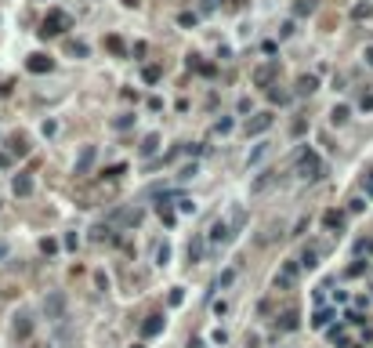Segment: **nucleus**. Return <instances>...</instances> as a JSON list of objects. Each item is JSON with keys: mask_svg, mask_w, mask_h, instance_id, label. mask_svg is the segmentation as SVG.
<instances>
[{"mask_svg": "<svg viewBox=\"0 0 373 348\" xmlns=\"http://www.w3.org/2000/svg\"><path fill=\"white\" fill-rule=\"evenodd\" d=\"M25 69H29V73H51L54 69V58H51V54H44V51H36V54L25 58Z\"/></svg>", "mask_w": 373, "mask_h": 348, "instance_id": "6", "label": "nucleus"}, {"mask_svg": "<svg viewBox=\"0 0 373 348\" xmlns=\"http://www.w3.org/2000/svg\"><path fill=\"white\" fill-rule=\"evenodd\" d=\"M124 4H127V7H138V4H142V0H124Z\"/></svg>", "mask_w": 373, "mask_h": 348, "instance_id": "48", "label": "nucleus"}, {"mask_svg": "<svg viewBox=\"0 0 373 348\" xmlns=\"http://www.w3.org/2000/svg\"><path fill=\"white\" fill-rule=\"evenodd\" d=\"M362 269H366V265H362V261H355V265H348V276H362Z\"/></svg>", "mask_w": 373, "mask_h": 348, "instance_id": "42", "label": "nucleus"}, {"mask_svg": "<svg viewBox=\"0 0 373 348\" xmlns=\"http://www.w3.org/2000/svg\"><path fill=\"white\" fill-rule=\"evenodd\" d=\"M62 243H65V250H76V247H80V236H76V232H65Z\"/></svg>", "mask_w": 373, "mask_h": 348, "instance_id": "33", "label": "nucleus"}, {"mask_svg": "<svg viewBox=\"0 0 373 348\" xmlns=\"http://www.w3.org/2000/svg\"><path fill=\"white\" fill-rule=\"evenodd\" d=\"M232 279H236V269H225V272H221V279H218V287H228Z\"/></svg>", "mask_w": 373, "mask_h": 348, "instance_id": "34", "label": "nucleus"}, {"mask_svg": "<svg viewBox=\"0 0 373 348\" xmlns=\"http://www.w3.org/2000/svg\"><path fill=\"white\" fill-rule=\"evenodd\" d=\"M156 149H160V134H145V142H142V156L149 160V156H156Z\"/></svg>", "mask_w": 373, "mask_h": 348, "instance_id": "16", "label": "nucleus"}, {"mask_svg": "<svg viewBox=\"0 0 373 348\" xmlns=\"http://www.w3.org/2000/svg\"><path fill=\"white\" fill-rule=\"evenodd\" d=\"M218 134H225V131H232V120H218V127H214Z\"/></svg>", "mask_w": 373, "mask_h": 348, "instance_id": "43", "label": "nucleus"}, {"mask_svg": "<svg viewBox=\"0 0 373 348\" xmlns=\"http://www.w3.org/2000/svg\"><path fill=\"white\" fill-rule=\"evenodd\" d=\"M297 261H301V269H315L319 265V247H304V254Z\"/></svg>", "mask_w": 373, "mask_h": 348, "instance_id": "15", "label": "nucleus"}, {"mask_svg": "<svg viewBox=\"0 0 373 348\" xmlns=\"http://www.w3.org/2000/svg\"><path fill=\"white\" fill-rule=\"evenodd\" d=\"M297 272H301V261H286V265H283V272L275 276L272 287H275V290H286V287H290V283L297 279Z\"/></svg>", "mask_w": 373, "mask_h": 348, "instance_id": "5", "label": "nucleus"}, {"mask_svg": "<svg viewBox=\"0 0 373 348\" xmlns=\"http://www.w3.org/2000/svg\"><path fill=\"white\" fill-rule=\"evenodd\" d=\"M160 76H163V69H160V66H145V69H142V80H145V84H156Z\"/></svg>", "mask_w": 373, "mask_h": 348, "instance_id": "22", "label": "nucleus"}, {"mask_svg": "<svg viewBox=\"0 0 373 348\" xmlns=\"http://www.w3.org/2000/svg\"><path fill=\"white\" fill-rule=\"evenodd\" d=\"M65 312V298L62 294H48V301H44V316L54 319V316H62Z\"/></svg>", "mask_w": 373, "mask_h": 348, "instance_id": "8", "label": "nucleus"}, {"mask_svg": "<svg viewBox=\"0 0 373 348\" xmlns=\"http://www.w3.org/2000/svg\"><path fill=\"white\" fill-rule=\"evenodd\" d=\"M370 11H373L370 4H359V7H355V11H351V15H355V18H370Z\"/></svg>", "mask_w": 373, "mask_h": 348, "instance_id": "37", "label": "nucleus"}, {"mask_svg": "<svg viewBox=\"0 0 373 348\" xmlns=\"http://www.w3.org/2000/svg\"><path fill=\"white\" fill-rule=\"evenodd\" d=\"M366 62H370V66H373V48H366Z\"/></svg>", "mask_w": 373, "mask_h": 348, "instance_id": "47", "label": "nucleus"}, {"mask_svg": "<svg viewBox=\"0 0 373 348\" xmlns=\"http://www.w3.org/2000/svg\"><path fill=\"white\" fill-rule=\"evenodd\" d=\"M174 203L181 207V214H196V199H189V196H178Z\"/></svg>", "mask_w": 373, "mask_h": 348, "instance_id": "27", "label": "nucleus"}, {"mask_svg": "<svg viewBox=\"0 0 373 348\" xmlns=\"http://www.w3.org/2000/svg\"><path fill=\"white\" fill-rule=\"evenodd\" d=\"M163 326H167V319L156 312V316H149L145 323H142V337H160L163 334Z\"/></svg>", "mask_w": 373, "mask_h": 348, "instance_id": "7", "label": "nucleus"}, {"mask_svg": "<svg viewBox=\"0 0 373 348\" xmlns=\"http://www.w3.org/2000/svg\"><path fill=\"white\" fill-rule=\"evenodd\" d=\"M330 323H333V308H315V316H312L315 330H323V326H330Z\"/></svg>", "mask_w": 373, "mask_h": 348, "instance_id": "12", "label": "nucleus"}, {"mask_svg": "<svg viewBox=\"0 0 373 348\" xmlns=\"http://www.w3.org/2000/svg\"><path fill=\"white\" fill-rule=\"evenodd\" d=\"M315 87H319V76H301L297 80V95H312Z\"/></svg>", "mask_w": 373, "mask_h": 348, "instance_id": "18", "label": "nucleus"}, {"mask_svg": "<svg viewBox=\"0 0 373 348\" xmlns=\"http://www.w3.org/2000/svg\"><path fill=\"white\" fill-rule=\"evenodd\" d=\"M178 178H196V163H189V167L178 171Z\"/></svg>", "mask_w": 373, "mask_h": 348, "instance_id": "40", "label": "nucleus"}, {"mask_svg": "<svg viewBox=\"0 0 373 348\" xmlns=\"http://www.w3.org/2000/svg\"><path fill=\"white\" fill-rule=\"evenodd\" d=\"M40 250L48 254V258H51V254H58V240H51V236H44V240H40Z\"/></svg>", "mask_w": 373, "mask_h": 348, "instance_id": "26", "label": "nucleus"}, {"mask_svg": "<svg viewBox=\"0 0 373 348\" xmlns=\"http://www.w3.org/2000/svg\"><path fill=\"white\" fill-rule=\"evenodd\" d=\"M181 301H185V290H181V287H174L171 294H167V305H174V308H178Z\"/></svg>", "mask_w": 373, "mask_h": 348, "instance_id": "31", "label": "nucleus"}, {"mask_svg": "<svg viewBox=\"0 0 373 348\" xmlns=\"http://www.w3.org/2000/svg\"><path fill=\"white\" fill-rule=\"evenodd\" d=\"M65 51H69L73 58H87V54H91V48L83 40H65Z\"/></svg>", "mask_w": 373, "mask_h": 348, "instance_id": "17", "label": "nucleus"}, {"mask_svg": "<svg viewBox=\"0 0 373 348\" xmlns=\"http://www.w3.org/2000/svg\"><path fill=\"white\" fill-rule=\"evenodd\" d=\"M272 76H275V66H268V69H257V76H254V80H257L261 87H265V84H268Z\"/></svg>", "mask_w": 373, "mask_h": 348, "instance_id": "29", "label": "nucleus"}, {"mask_svg": "<svg viewBox=\"0 0 373 348\" xmlns=\"http://www.w3.org/2000/svg\"><path fill=\"white\" fill-rule=\"evenodd\" d=\"M0 312H4V290H0Z\"/></svg>", "mask_w": 373, "mask_h": 348, "instance_id": "49", "label": "nucleus"}, {"mask_svg": "<svg viewBox=\"0 0 373 348\" xmlns=\"http://www.w3.org/2000/svg\"><path fill=\"white\" fill-rule=\"evenodd\" d=\"M272 127V113H257L254 120L247 124V134H261V131H268Z\"/></svg>", "mask_w": 373, "mask_h": 348, "instance_id": "10", "label": "nucleus"}, {"mask_svg": "<svg viewBox=\"0 0 373 348\" xmlns=\"http://www.w3.org/2000/svg\"><path fill=\"white\" fill-rule=\"evenodd\" d=\"M40 131H44V134H48V138H51V134L58 131V124H54V120H44V127H40Z\"/></svg>", "mask_w": 373, "mask_h": 348, "instance_id": "38", "label": "nucleus"}, {"mask_svg": "<svg viewBox=\"0 0 373 348\" xmlns=\"http://www.w3.org/2000/svg\"><path fill=\"white\" fill-rule=\"evenodd\" d=\"M7 163H11V156H7V152H0V167H7Z\"/></svg>", "mask_w": 373, "mask_h": 348, "instance_id": "45", "label": "nucleus"}, {"mask_svg": "<svg viewBox=\"0 0 373 348\" xmlns=\"http://www.w3.org/2000/svg\"><path fill=\"white\" fill-rule=\"evenodd\" d=\"M142 218H145L142 207H127V210H120V214H116V225H120V232H124V228H138V225H142Z\"/></svg>", "mask_w": 373, "mask_h": 348, "instance_id": "4", "label": "nucleus"}, {"mask_svg": "<svg viewBox=\"0 0 373 348\" xmlns=\"http://www.w3.org/2000/svg\"><path fill=\"white\" fill-rule=\"evenodd\" d=\"M105 48L113 51V54H120V58H124V51H127V48H124V40H120V36H105Z\"/></svg>", "mask_w": 373, "mask_h": 348, "instance_id": "23", "label": "nucleus"}, {"mask_svg": "<svg viewBox=\"0 0 373 348\" xmlns=\"http://www.w3.org/2000/svg\"><path fill=\"white\" fill-rule=\"evenodd\" d=\"M207 240L221 247V243H228V240H232V228H228L225 222H218V225H210V232H207Z\"/></svg>", "mask_w": 373, "mask_h": 348, "instance_id": "9", "label": "nucleus"}, {"mask_svg": "<svg viewBox=\"0 0 373 348\" xmlns=\"http://www.w3.org/2000/svg\"><path fill=\"white\" fill-rule=\"evenodd\" d=\"M124 174H127V163H113V167L105 171V178L113 181V178H124Z\"/></svg>", "mask_w": 373, "mask_h": 348, "instance_id": "30", "label": "nucleus"}, {"mask_svg": "<svg viewBox=\"0 0 373 348\" xmlns=\"http://www.w3.org/2000/svg\"><path fill=\"white\" fill-rule=\"evenodd\" d=\"M73 25V18L65 15V11H51L48 18H44V25H40V36H54V33H62V29H69Z\"/></svg>", "mask_w": 373, "mask_h": 348, "instance_id": "2", "label": "nucleus"}, {"mask_svg": "<svg viewBox=\"0 0 373 348\" xmlns=\"http://www.w3.org/2000/svg\"><path fill=\"white\" fill-rule=\"evenodd\" d=\"M323 225L333 228V232H341V228H344V214H341V210H326V214H323Z\"/></svg>", "mask_w": 373, "mask_h": 348, "instance_id": "13", "label": "nucleus"}, {"mask_svg": "<svg viewBox=\"0 0 373 348\" xmlns=\"http://www.w3.org/2000/svg\"><path fill=\"white\" fill-rule=\"evenodd\" d=\"M11 192H15V196H29V192H33V178H29V174H15Z\"/></svg>", "mask_w": 373, "mask_h": 348, "instance_id": "11", "label": "nucleus"}, {"mask_svg": "<svg viewBox=\"0 0 373 348\" xmlns=\"http://www.w3.org/2000/svg\"><path fill=\"white\" fill-rule=\"evenodd\" d=\"M130 348H145V345H142V341H138V345H130Z\"/></svg>", "mask_w": 373, "mask_h": 348, "instance_id": "50", "label": "nucleus"}, {"mask_svg": "<svg viewBox=\"0 0 373 348\" xmlns=\"http://www.w3.org/2000/svg\"><path fill=\"white\" fill-rule=\"evenodd\" d=\"M11 337H15V341L33 337V316H29V312H18V316L11 319Z\"/></svg>", "mask_w": 373, "mask_h": 348, "instance_id": "3", "label": "nucleus"}, {"mask_svg": "<svg viewBox=\"0 0 373 348\" xmlns=\"http://www.w3.org/2000/svg\"><path fill=\"white\" fill-rule=\"evenodd\" d=\"M95 283H98V290H109V279H105V272H95Z\"/></svg>", "mask_w": 373, "mask_h": 348, "instance_id": "39", "label": "nucleus"}, {"mask_svg": "<svg viewBox=\"0 0 373 348\" xmlns=\"http://www.w3.org/2000/svg\"><path fill=\"white\" fill-rule=\"evenodd\" d=\"M7 258V243H0V261H4Z\"/></svg>", "mask_w": 373, "mask_h": 348, "instance_id": "46", "label": "nucleus"}, {"mask_svg": "<svg viewBox=\"0 0 373 348\" xmlns=\"http://www.w3.org/2000/svg\"><path fill=\"white\" fill-rule=\"evenodd\" d=\"M130 124H134V116H130V113H124V116H116V120H113L116 131H130Z\"/></svg>", "mask_w": 373, "mask_h": 348, "instance_id": "28", "label": "nucleus"}, {"mask_svg": "<svg viewBox=\"0 0 373 348\" xmlns=\"http://www.w3.org/2000/svg\"><path fill=\"white\" fill-rule=\"evenodd\" d=\"M91 240H95V243H105L109 232H105V228H91Z\"/></svg>", "mask_w": 373, "mask_h": 348, "instance_id": "35", "label": "nucleus"}, {"mask_svg": "<svg viewBox=\"0 0 373 348\" xmlns=\"http://www.w3.org/2000/svg\"><path fill=\"white\" fill-rule=\"evenodd\" d=\"M178 25H185V29H192V25H196V15H192V11H181V15H178Z\"/></svg>", "mask_w": 373, "mask_h": 348, "instance_id": "32", "label": "nucleus"}, {"mask_svg": "<svg viewBox=\"0 0 373 348\" xmlns=\"http://www.w3.org/2000/svg\"><path fill=\"white\" fill-rule=\"evenodd\" d=\"M297 326V312H283V319H279V330H294Z\"/></svg>", "mask_w": 373, "mask_h": 348, "instance_id": "25", "label": "nucleus"}, {"mask_svg": "<svg viewBox=\"0 0 373 348\" xmlns=\"http://www.w3.org/2000/svg\"><path fill=\"white\" fill-rule=\"evenodd\" d=\"M261 156H265V145H257V149H254V152H250V160H247V167H254V163H257Z\"/></svg>", "mask_w": 373, "mask_h": 348, "instance_id": "36", "label": "nucleus"}, {"mask_svg": "<svg viewBox=\"0 0 373 348\" xmlns=\"http://www.w3.org/2000/svg\"><path fill=\"white\" fill-rule=\"evenodd\" d=\"M312 11H315V0H297V4H294V18H304Z\"/></svg>", "mask_w": 373, "mask_h": 348, "instance_id": "19", "label": "nucleus"}, {"mask_svg": "<svg viewBox=\"0 0 373 348\" xmlns=\"http://www.w3.org/2000/svg\"><path fill=\"white\" fill-rule=\"evenodd\" d=\"M362 185H366V192H370V196H373V171L366 174V181H362Z\"/></svg>", "mask_w": 373, "mask_h": 348, "instance_id": "44", "label": "nucleus"}, {"mask_svg": "<svg viewBox=\"0 0 373 348\" xmlns=\"http://www.w3.org/2000/svg\"><path fill=\"white\" fill-rule=\"evenodd\" d=\"M294 174H301L304 181H315L323 174V160L315 156L312 149H301V152H297V160H294Z\"/></svg>", "mask_w": 373, "mask_h": 348, "instance_id": "1", "label": "nucleus"}, {"mask_svg": "<svg viewBox=\"0 0 373 348\" xmlns=\"http://www.w3.org/2000/svg\"><path fill=\"white\" fill-rule=\"evenodd\" d=\"M156 265H160V269H163V265H171V247H167V243L156 247Z\"/></svg>", "mask_w": 373, "mask_h": 348, "instance_id": "24", "label": "nucleus"}, {"mask_svg": "<svg viewBox=\"0 0 373 348\" xmlns=\"http://www.w3.org/2000/svg\"><path fill=\"white\" fill-rule=\"evenodd\" d=\"M91 160H95V149L87 145V149L80 152V160H76V174H83V171H87V167H91Z\"/></svg>", "mask_w": 373, "mask_h": 348, "instance_id": "20", "label": "nucleus"}, {"mask_svg": "<svg viewBox=\"0 0 373 348\" xmlns=\"http://www.w3.org/2000/svg\"><path fill=\"white\" fill-rule=\"evenodd\" d=\"M11 87H15V80H0V98L11 95Z\"/></svg>", "mask_w": 373, "mask_h": 348, "instance_id": "41", "label": "nucleus"}, {"mask_svg": "<svg viewBox=\"0 0 373 348\" xmlns=\"http://www.w3.org/2000/svg\"><path fill=\"white\" fill-rule=\"evenodd\" d=\"M189 261L192 265L203 261V236H192V240H189Z\"/></svg>", "mask_w": 373, "mask_h": 348, "instance_id": "14", "label": "nucleus"}, {"mask_svg": "<svg viewBox=\"0 0 373 348\" xmlns=\"http://www.w3.org/2000/svg\"><path fill=\"white\" fill-rule=\"evenodd\" d=\"M348 116H351V109H348V105H337V109H333V113H330V120H333V124L341 127V124H348Z\"/></svg>", "mask_w": 373, "mask_h": 348, "instance_id": "21", "label": "nucleus"}]
</instances>
